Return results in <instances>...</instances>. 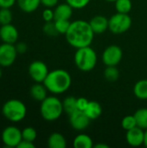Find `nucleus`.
Segmentation results:
<instances>
[{"label":"nucleus","instance_id":"obj_21","mask_svg":"<svg viewBox=\"0 0 147 148\" xmlns=\"http://www.w3.org/2000/svg\"><path fill=\"white\" fill-rule=\"evenodd\" d=\"M135 96L139 100H147V79L139 80L133 88Z\"/></svg>","mask_w":147,"mask_h":148},{"label":"nucleus","instance_id":"obj_9","mask_svg":"<svg viewBox=\"0 0 147 148\" xmlns=\"http://www.w3.org/2000/svg\"><path fill=\"white\" fill-rule=\"evenodd\" d=\"M28 72L31 79L35 82H43L49 74V69L47 65L42 61L32 62L28 69Z\"/></svg>","mask_w":147,"mask_h":148},{"label":"nucleus","instance_id":"obj_28","mask_svg":"<svg viewBox=\"0 0 147 148\" xmlns=\"http://www.w3.org/2000/svg\"><path fill=\"white\" fill-rule=\"evenodd\" d=\"M22 137H23V140L34 142L37 137V133L34 127H27L22 130Z\"/></svg>","mask_w":147,"mask_h":148},{"label":"nucleus","instance_id":"obj_25","mask_svg":"<svg viewBox=\"0 0 147 148\" xmlns=\"http://www.w3.org/2000/svg\"><path fill=\"white\" fill-rule=\"evenodd\" d=\"M114 3H115V9L117 12L120 13L128 14L133 7V3L131 0H116Z\"/></svg>","mask_w":147,"mask_h":148},{"label":"nucleus","instance_id":"obj_40","mask_svg":"<svg viewBox=\"0 0 147 148\" xmlns=\"http://www.w3.org/2000/svg\"><path fill=\"white\" fill-rule=\"evenodd\" d=\"M2 76H3V71H2V69H0V79L2 78Z\"/></svg>","mask_w":147,"mask_h":148},{"label":"nucleus","instance_id":"obj_24","mask_svg":"<svg viewBox=\"0 0 147 148\" xmlns=\"http://www.w3.org/2000/svg\"><path fill=\"white\" fill-rule=\"evenodd\" d=\"M104 76L108 82H115L120 77V71L116 66H107L104 70Z\"/></svg>","mask_w":147,"mask_h":148},{"label":"nucleus","instance_id":"obj_15","mask_svg":"<svg viewBox=\"0 0 147 148\" xmlns=\"http://www.w3.org/2000/svg\"><path fill=\"white\" fill-rule=\"evenodd\" d=\"M55 18L54 20H70L72 14H73V8L68 3H61L56 5L55 9L54 10Z\"/></svg>","mask_w":147,"mask_h":148},{"label":"nucleus","instance_id":"obj_1","mask_svg":"<svg viewBox=\"0 0 147 148\" xmlns=\"http://www.w3.org/2000/svg\"><path fill=\"white\" fill-rule=\"evenodd\" d=\"M65 36L68 42L72 47L80 49L91 45L94 33L89 24V22L76 20L71 23Z\"/></svg>","mask_w":147,"mask_h":148},{"label":"nucleus","instance_id":"obj_30","mask_svg":"<svg viewBox=\"0 0 147 148\" xmlns=\"http://www.w3.org/2000/svg\"><path fill=\"white\" fill-rule=\"evenodd\" d=\"M42 30H43V32L46 35H48L49 36H55L57 34H59L57 29H56L55 22H53V21H51V22H45V24L43 25Z\"/></svg>","mask_w":147,"mask_h":148},{"label":"nucleus","instance_id":"obj_37","mask_svg":"<svg viewBox=\"0 0 147 148\" xmlns=\"http://www.w3.org/2000/svg\"><path fill=\"white\" fill-rule=\"evenodd\" d=\"M59 0H41V4L47 8H52L57 5Z\"/></svg>","mask_w":147,"mask_h":148},{"label":"nucleus","instance_id":"obj_32","mask_svg":"<svg viewBox=\"0 0 147 148\" xmlns=\"http://www.w3.org/2000/svg\"><path fill=\"white\" fill-rule=\"evenodd\" d=\"M42 19L45 22H51L54 20L55 18V14H54V10H50V8H47L42 11Z\"/></svg>","mask_w":147,"mask_h":148},{"label":"nucleus","instance_id":"obj_34","mask_svg":"<svg viewBox=\"0 0 147 148\" xmlns=\"http://www.w3.org/2000/svg\"><path fill=\"white\" fill-rule=\"evenodd\" d=\"M15 46L18 54H24L28 49L27 44L25 42H17Z\"/></svg>","mask_w":147,"mask_h":148},{"label":"nucleus","instance_id":"obj_22","mask_svg":"<svg viewBox=\"0 0 147 148\" xmlns=\"http://www.w3.org/2000/svg\"><path fill=\"white\" fill-rule=\"evenodd\" d=\"M63 105V110L66 114L68 115L74 113L75 111L78 110L77 109V98L74 96H68L64 99L62 101Z\"/></svg>","mask_w":147,"mask_h":148},{"label":"nucleus","instance_id":"obj_33","mask_svg":"<svg viewBox=\"0 0 147 148\" xmlns=\"http://www.w3.org/2000/svg\"><path fill=\"white\" fill-rule=\"evenodd\" d=\"M89 101L84 97H80L77 98V109L81 111H84L88 104Z\"/></svg>","mask_w":147,"mask_h":148},{"label":"nucleus","instance_id":"obj_35","mask_svg":"<svg viewBox=\"0 0 147 148\" xmlns=\"http://www.w3.org/2000/svg\"><path fill=\"white\" fill-rule=\"evenodd\" d=\"M16 3V0H0V8H10Z\"/></svg>","mask_w":147,"mask_h":148},{"label":"nucleus","instance_id":"obj_41","mask_svg":"<svg viewBox=\"0 0 147 148\" xmlns=\"http://www.w3.org/2000/svg\"><path fill=\"white\" fill-rule=\"evenodd\" d=\"M106 1H107V2H115L116 0H106Z\"/></svg>","mask_w":147,"mask_h":148},{"label":"nucleus","instance_id":"obj_23","mask_svg":"<svg viewBox=\"0 0 147 148\" xmlns=\"http://www.w3.org/2000/svg\"><path fill=\"white\" fill-rule=\"evenodd\" d=\"M137 126L140 128L146 130L147 129V108H140L137 110L134 114Z\"/></svg>","mask_w":147,"mask_h":148},{"label":"nucleus","instance_id":"obj_16","mask_svg":"<svg viewBox=\"0 0 147 148\" xmlns=\"http://www.w3.org/2000/svg\"><path fill=\"white\" fill-rule=\"evenodd\" d=\"M48 89L42 82H36L29 89L30 96L36 101L42 102L47 97Z\"/></svg>","mask_w":147,"mask_h":148},{"label":"nucleus","instance_id":"obj_12","mask_svg":"<svg viewBox=\"0 0 147 148\" xmlns=\"http://www.w3.org/2000/svg\"><path fill=\"white\" fill-rule=\"evenodd\" d=\"M0 39L3 42L15 44L18 40V30L11 23L1 25Z\"/></svg>","mask_w":147,"mask_h":148},{"label":"nucleus","instance_id":"obj_3","mask_svg":"<svg viewBox=\"0 0 147 148\" xmlns=\"http://www.w3.org/2000/svg\"><path fill=\"white\" fill-rule=\"evenodd\" d=\"M63 105L55 96H47L42 102L40 113L42 117L47 121H54L61 117L63 113Z\"/></svg>","mask_w":147,"mask_h":148},{"label":"nucleus","instance_id":"obj_19","mask_svg":"<svg viewBox=\"0 0 147 148\" xmlns=\"http://www.w3.org/2000/svg\"><path fill=\"white\" fill-rule=\"evenodd\" d=\"M16 3L23 12L31 13L37 10L41 4V0H16Z\"/></svg>","mask_w":147,"mask_h":148},{"label":"nucleus","instance_id":"obj_31","mask_svg":"<svg viewBox=\"0 0 147 148\" xmlns=\"http://www.w3.org/2000/svg\"><path fill=\"white\" fill-rule=\"evenodd\" d=\"M91 0H66V3H68L73 9H82L86 7Z\"/></svg>","mask_w":147,"mask_h":148},{"label":"nucleus","instance_id":"obj_29","mask_svg":"<svg viewBox=\"0 0 147 148\" xmlns=\"http://www.w3.org/2000/svg\"><path fill=\"white\" fill-rule=\"evenodd\" d=\"M56 29L58 31L59 34H66L67 31L68 30L71 22L69 20H64V19H61V20H54Z\"/></svg>","mask_w":147,"mask_h":148},{"label":"nucleus","instance_id":"obj_36","mask_svg":"<svg viewBox=\"0 0 147 148\" xmlns=\"http://www.w3.org/2000/svg\"><path fill=\"white\" fill-rule=\"evenodd\" d=\"M36 146L34 145V142L28 141L25 140H22V141L18 144L17 148H35Z\"/></svg>","mask_w":147,"mask_h":148},{"label":"nucleus","instance_id":"obj_8","mask_svg":"<svg viewBox=\"0 0 147 148\" xmlns=\"http://www.w3.org/2000/svg\"><path fill=\"white\" fill-rule=\"evenodd\" d=\"M17 55L15 44L3 42L0 45V66L3 68L11 66L15 62Z\"/></svg>","mask_w":147,"mask_h":148},{"label":"nucleus","instance_id":"obj_11","mask_svg":"<svg viewBox=\"0 0 147 148\" xmlns=\"http://www.w3.org/2000/svg\"><path fill=\"white\" fill-rule=\"evenodd\" d=\"M69 116V123L71 127L76 131H83L85 130L90 124L91 120L85 114L84 111L76 110Z\"/></svg>","mask_w":147,"mask_h":148},{"label":"nucleus","instance_id":"obj_14","mask_svg":"<svg viewBox=\"0 0 147 148\" xmlns=\"http://www.w3.org/2000/svg\"><path fill=\"white\" fill-rule=\"evenodd\" d=\"M89 24L94 34H102L108 29V19L104 16L97 15L89 21Z\"/></svg>","mask_w":147,"mask_h":148},{"label":"nucleus","instance_id":"obj_13","mask_svg":"<svg viewBox=\"0 0 147 148\" xmlns=\"http://www.w3.org/2000/svg\"><path fill=\"white\" fill-rule=\"evenodd\" d=\"M126 140L131 147H140L144 145L145 131L139 127H135L133 129L126 131Z\"/></svg>","mask_w":147,"mask_h":148},{"label":"nucleus","instance_id":"obj_17","mask_svg":"<svg viewBox=\"0 0 147 148\" xmlns=\"http://www.w3.org/2000/svg\"><path fill=\"white\" fill-rule=\"evenodd\" d=\"M48 147L49 148H66V139L60 133H52L48 139Z\"/></svg>","mask_w":147,"mask_h":148},{"label":"nucleus","instance_id":"obj_26","mask_svg":"<svg viewBox=\"0 0 147 148\" xmlns=\"http://www.w3.org/2000/svg\"><path fill=\"white\" fill-rule=\"evenodd\" d=\"M13 19V15L10 8H0V24H9L11 23Z\"/></svg>","mask_w":147,"mask_h":148},{"label":"nucleus","instance_id":"obj_27","mask_svg":"<svg viewBox=\"0 0 147 148\" xmlns=\"http://www.w3.org/2000/svg\"><path fill=\"white\" fill-rule=\"evenodd\" d=\"M121 127L124 130L126 131H128L130 129H133V127H138L137 126V121H136V119H135V116L134 114L133 115H126L125 116L123 119H122V121H121Z\"/></svg>","mask_w":147,"mask_h":148},{"label":"nucleus","instance_id":"obj_7","mask_svg":"<svg viewBox=\"0 0 147 148\" xmlns=\"http://www.w3.org/2000/svg\"><path fill=\"white\" fill-rule=\"evenodd\" d=\"M1 140L7 147H17L18 144L23 140L22 130L15 126H8L3 130Z\"/></svg>","mask_w":147,"mask_h":148},{"label":"nucleus","instance_id":"obj_38","mask_svg":"<svg viewBox=\"0 0 147 148\" xmlns=\"http://www.w3.org/2000/svg\"><path fill=\"white\" fill-rule=\"evenodd\" d=\"M94 148H108L109 147L106 144H102V143H99L97 145H94Z\"/></svg>","mask_w":147,"mask_h":148},{"label":"nucleus","instance_id":"obj_39","mask_svg":"<svg viewBox=\"0 0 147 148\" xmlns=\"http://www.w3.org/2000/svg\"><path fill=\"white\" fill-rule=\"evenodd\" d=\"M144 145L147 147V129L145 130V140H144Z\"/></svg>","mask_w":147,"mask_h":148},{"label":"nucleus","instance_id":"obj_6","mask_svg":"<svg viewBox=\"0 0 147 148\" xmlns=\"http://www.w3.org/2000/svg\"><path fill=\"white\" fill-rule=\"evenodd\" d=\"M132 26V18L127 13H120L113 15L108 19V29L113 34H123Z\"/></svg>","mask_w":147,"mask_h":148},{"label":"nucleus","instance_id":"obj_10","mask_svg":"<svg viewBox=\"0 0 147 148\" xmlns=\"http://www.w3.org/2000/svg\"><path fill=\"white\" fill-rule=\"evenodd\" d=\"M123 56L122 49L117 45L108 46L102 54V62L106 66H117Z\"/></svg>","mask_w":147,"mask_h":148},{"label":"nucleus","instance_id":"obj_18","mask_svg":"<svg viewBox=\"0 0 147 148\" xmlns=\"http://www.w3.org/2000/svg\"><path fill=\"white\" fill-rule=\"evenodd\" d=\"M85 114L89 117L91 121L96 120L102 114V108L100 103L94 101H89L86 109L84 110Z\"/></svg>","mask_w":147,"mask_h":148},{"label":"nucleus","instance_id":"obj_20","mask_svg":"<svg viewBox=\"0 0 147 148\" xmlns=\"http://www.w3.org/2000/svg\"><path fill=\"white\" fill-rule=\"evenodd\" d=\"M73 146L75 148H92L94 147V141L90 136L82 134L74 139Z\"/></svg>","mask_w":147,"mask_h":148},{"label":"nucleus","instance_id":"obj_5","mask_svg":"<svg viewBox=\"0 0 147 148\" xmlns=\"http://www.w3.org/2000/svg\"><path fill=\"white\" fill-rule=\"evenodd\" d=\"M3 115L11 122H19L23 121L27 114L25 104L17 99L8 100L2 108Z\"/></svg>","mask_w":147,"mask_h":148},{"label":"nucleus","instance_id":"obj_2","mask_svg":"<svg viewBox=\"0 0 147 148\" xmlns=\"http://www.w3.org/2000/svg\"><path fill=\"white\" fill-rule=\"evenodd\" d=\"M42 83L49 92L54 95H60L70 88L72 78L68 71L59 69L49 71Z\"/></svg>","mask_w":147,"mask_h":148},{"label":"nucleus","instance_id":"obj_4","mask_svg":"<svg viewBox=\"0 0 147 148\" xmlns=\"http://www.w3.org/2000/svg\"><path fill=\"white\" fill-rule=\"evenodd\" d=\"M75 66L83 72H88L94 69L97 63L96 52L91 46L77 49L75 54Z\"/></svg>","mask_w":147,"mask_h":148}]
</instances>
